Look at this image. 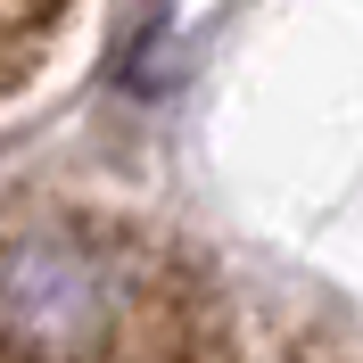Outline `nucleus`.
Masks as SVG:
<instances>
[{"mask_svg":"<svg viewBox=\"0 0 363 363\" xmlns=\"http://www.w3.org/2000/svg\"><path fill=\"white\" fill-rule=\"evenodd\" d=\"M0 363H231L206 272L124 215H0Z\"/></svg>","mask_w":363,"mask_h":363,"instance_id":"nucleus-1","label":"nucleus"},{"mask_svg":"<svg viewBox=\"0 0 363 363\" xmlns=\"http://www.w3.org/2000/svg\"><path fill=\"white\" fill-rule=\"evenodd\" d=\"M74 9H83V0H0V99L17 83H33V67L58 50V33L74 25Z\"/></svg>","mask_w":363,"mask_h":363,"instance_id":"nucleus-2","label":"nucleus"}]
</instances>
